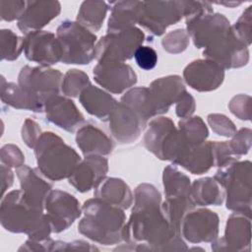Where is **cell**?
Segmentation results:
<instances>
[{
    "mask_svg": "<svg viewBox=\"0 0 252 252\" xmlns=\"http://www.w3.org/2000/svg\"><path fill=\"white\" fill-rule=\"evenodd\" d=\"M127 243H145L149 251H182L188 247L161 211V195L152 184L142 183L134 191V205L124 229Z\"/></svg>",
    "mask_w": 252,
    "mask_h": 252,
    "instance_id": "obj_1",
    "label": "cell"
},
{
    "mask_svg": "<svg viewBox=\"0 0 252 252\" xmlns=\"http://www.w3.org/2000/svg\"><path fill=\"white\" fill-rule=\"evenodd\" d=\"M0 221L6 230L25 233L36 241L46 240L52 232L44 209L32 204L22 190H13L2 197Z\"/></svg>",
    "mask_w": 252,
    "mask_h": 252,
    "instance_id": "obj_2",
    "label": "cell"
},
{
    "mask_svg": "<svg viewBox=\"0 0 252 252\" xmlns=\"http://www.w3.org/2000/svg\"><path fill=\"white\" fill-rule=\"evenodd\" d=\"M82 211L83 218L78 224L81 234L103 245L124 241L126 216L123 209L94 197L84 203Z\"/></svg>",
    "mask_w": 252,
    "mask_h": 252,
    "instance_id": "obj_3",
    "label": "cell"
},
{
    "mask_svg": "<svg viewBox=\"0 0 252 252\" xmlns=\"http://www.w3.org/2000/svg\"><path fill=\"white\" fill-rule=\"evenodd\" d=\"M37 168L51 181L68 178L80 163V155L53 132H43L34 147Z\"/></svg>",
    "mask_w": 252,
    "mask_h": 252,
    "instance_id": "obj_4",
    "label": "cell"
},
{
    "mask_svg": "<svg viewBox=\"0 0 252 252\" xmlns=\"http://www.w3.org/2000/svg\"><path fill=\"white\" fill-rule=\"evenodd\" d=\"M214 178L224 189L226 208L251 217V162L230 161L219 167Z\"/></svg>",
    "mask_w": 252,
    "mask_h": 252,
    "instance_id": "obj_5",
    "label": "cell"
},
{
    "mask_svg": "<svg viewBox=\"0 0 252 252\" xmlns=\"http://www.w3.org/2000/svg\"><path fill=\"white\" fill-rule=\"evenodd\" d=\"M61 47V61L65 64H90L95 58L96 35L73 21L62 22L56 30Z\"/></svg>",
    "mask_w": 252,
    "mask_h": 252,
    "instance_id": "obj_6",
    "label": "cell"
},
{
    "mask_svg": "<svg viewBox=\"0 0 252 252\" xmlns=\"http://www.w3.org/2000/svg\"><path fill=\"white\" fill-rule=\"evenodd\" d=\"M144 134L146 149L158 159L173 161L180 150L182 139L173 121L164 116L152 119Z\"/></svg>",
    "mask_w": 252,
    "mask_h": 252,
    "instance_id": "obj_7",
    "label": "cell"
},
{
    "mask_svg": "<svg viewBox=\"0 0 252 252\" xmlns=\"http://www.w3.org/2000/svg\"><path fill=\"white\" fill-rule=\"evenodd\" d=\"M145 33L133 27L116 32H107L95 44V59L100 62H124L134 57L143 44Z\"/></svg>",
    "mask_w": 252,
    "mask_h": 252,
    "instance_id": "obj_8",
    "label": "cell"
},
{
    "mask_svg": "<svg viewBox=\"0 0 252 252\" xmlns=\"http://www.w3.org/2000/svg\"><path fill=\"white\" fill-rule=\"evenodd\" d=\"M183 17V1H142L137 24L155 35H161Z\"/></svg>",
    "mask_w": 252,
    "mask_h": 252,
    "instance_id": "obj_9",
    "label": "cell"
},
{
    "mask_svg": "<svg viewBox=\"0 0 252 252\" xmlns=\"http://www.w3.org/2000/svg\"><path fill=\"white\" fill-rule=\"evenodd\" d=\"M203 55L223 70L243 67L249 61L248 46L234 34L231 26L227 32L204 49Z\"/></svg>",
    "mask_w": 252,
    "mask_h": 252,
    "instance_id": "obj_10",
    "label": "cell"
},
{
    "mask_svg": "<svg viewBox=\"0 0 252 252\" xmlns=\"http://www.w3.org/2000/svg\"><path fill=\"white\" fill-rule=\"evenodd\" d=\"M63 74L47 66H24L18 76V84L24 90L45 100L54 95L61 94Z\"/></svg>",
    "mask_w": 252,
    "mask_h": 252,
    "instance_id": "obj_11",
    "label": "cell"
},
{
    "mask_svg": "<svg viewBox=\"0 0 252 252\" xmlns=\"http://www.w3.org/2000/svg\"><path fill=\"white\" fill-rule=\"evenodd\" d=\"M44 211L50 221L52 232L55 233L68 229L83 214L76 197L59 189L50 191L44 203Z\"/></svg>",
    "mask_w": 252,
    "mask_h": 252,
    "instance_id": "obj_12",
    "label": "cell"
},
{
    "mask_svg": "<svg viewBox=\"0 0 252 252\" xmlns=\"http://www.w3.org/2000/svg\"><path fill=\"white\" fill-rule=\"evenodd\" d=\"M219 216L209 209H192L180 223V235L190 243L212 242L219 234Z\"/></svg>",
    "mask_w": 252,
    "mask_h": 252,
    "instance_id": "obj_13",
    "label": "cell"
},
{
    "mask_svg": "<svg viewBox=\"0 0 252 252\" xmlns=\"http://www.w3.org/2000/svg\"><path fill=\"white\" fill-rule=\"evenodd\" d=\"M229 29V21L220 13L208 12L186 20V32L197 48L205 49Z\"/></svg>",
    "mask_w": 252,
    "mask_h": 252,
    "instance_id": "obj_14",
    "label": "cell"
},
{
    "mask_svg": "<svg viewBox=\"0 0 252 252\" xmlns=\"http://www.w3.org/2000/svg\"><path fill=\"white\" fill-rule=\"evenodd\" d=\"M251 244V217L233 212L227 219L224 235L212 241L214 251H249Z\"/></svg>",
    "mask_w": 252,
    "mask_h": 252,
    "instance_id": "obj_15",
    "label": "cell"
},
{
    "mask_svg": "<svg viewBox=\"0 0 252 252\" xmlns=\"http://www.w3.org/2000/svg\"><path fill=\"white\" fill-rule=\"evenodd\" d=\"M24 53L28 60L47 66L61 61V47L56 35L46 31L29 32L24 37Z\"/></svg>",
    "mask_w": 252,
    "mask_h": 252,
    "instance_id": "obj_16",
    "label": "cell"
},
{
    "mask_svg": "<svg viewBox=\"0 0 252 252\" xmlns=\"http://www.w3.org/2000/svg\"><path fill=\"white\" fill-rule=\"evenodd\" d=\"M93 75L97 85L112 94H122L137 83V74L124 62L97 63Z\"/></svg>",
    "mask_w": 252,
    "mask_h": 252,
    "instance_id": "obj_17",
    "label": "cell"
},
{
    "mask_svg": "<svg viewBox=\"0 0 252 252\" xmlns=\"http://www.w3.org/2000/svg\"><path fill=\"white\" fill-rule=\"evenodd\" d=\"M44 112L46 121L70 133L77 131L85 122L75 102L61 94H54L45 100Z\"/></svg>",
    "mask_w": 252,
    "mask_h": 252,
    "instance_id": "obj_18",
    "label": "cell"
},
{
    "mask_svg": "<svg viewBox=\"0 0 252 252\" xmlns=\"http://www.w3.org/2000/svg\"><path fill=\"white\" fill-rule=\"evenodd\" d=\"M183 79L189 87L198 92H211L222 84L224 70L212 60L197 59L185 67Z\"/></svg>",
    "mask_w": 252,
    "mask_h": 252,
    "instance_id": "obj_19",
    "label": "cell"
},
{
    "mask_svg": "<svg viewBox=\"0 0 252 252\" xmlns=\"http://www.w3.org/2000/svg\"><path fill=\"white\" fill-rule=\"evenodd\" d=\"M108 122L111 136L122 145L135 142L147 125L131 107L122 102H118L113 109Z\"/></svg>",
    "mask_w": 252,
    "mask_h": 252,
    "instance_id": "obj_20",
    "label": "cell"
},
{
    "mask_svg": "<svg viewBox=\"0 0 252 252\" xmlns=\"http://www.w3.org/2000/svg\"><path fill=\"white\" fill-rule=\"evenodd\" d=\"M108 171V160L103 156H88L76 166L68 182L81 193L94 189Z\"/></svg>",
    "mask_w": 252,
    "mask_h": 252,
    "instance_id": "obj_21",
    "label": "cell"
},
{
    "mask_svg": "<svg viewBox=\"0 0 252 252\" xmlns=\"http://www.w3.org/2000/svg\"><path fill=\"white\" fill-rule=\"evenodd\" d=\"M172 163L182 166L192 174L199 175L207 172L215 166L212 141H206L199 145H189L182 139L180 150Z\"/></svg>",
    "mask_w": 252,
    "mask_h": 252,
    "instance_id": "obj_22",
    "label": "cell"
},
{
    "mask_svg": "<svg viewBox=\"0 0 252 252\" xmlns=\"http://www.w3.org/2000/svg\"><path fill=\"white\" fill-rule=\"evenodd\" d=\"M61 12V4L58 1H27L26 9L18 20L19 30L29 32L41 31Z\"/></svg>",
    "mask_w": 252,
    "mask_h": 252,
    "instance_id": "obj_23",
    "label": "cell"
},
{
    "mask_svg": "<svg viewBox=\"0 0 252 252\" xmlns=\"http://www.w3.org/2000/svg\"><path fill=\"white\" fill-rule=\"evenodd\" d=\"M21 190L26 198L34 206L44 209L46 197L52 190V184L46 181L38 168L22 165L16 170Z\"/></svg>",
    "mask_w": 252,
    "mask_h": 252,
    "instance_id": "obj_24",
    "label": "cell"
},
{
    "mask_svg": "<svg viewBox=\"0 0 252 252\" xmlns=\"http://www.w3.org/2000/svg\"><path fill=\"white\" fill-rule=\"evenodd\" d=\"M76 143L85 157L108 156L114 149L112 140L93 123L82 125L76 134Z\"/></svg>",
    "mask_w": 252,
    "mask_h": 252,
    "instance_id": "obj_25",
    "label": "cell"
},
{
    "mask_svg": "<svg viewBox=\"0 0 252 252\" xmlns=\"http://www.w3.org/2000/svg\"><path fill=\"white\" fill-rule=\"evenodd\" d=\"M158 115L166 113L186 91L183 80L178 75H169L153 81L150 85Z\"/></svg>",
    "mask_w": 252,
    "mask_h": 252,
    "instance_id": "obj_26",
    "label": "cell"
},
{
    "mask_svg": "<svg viewBox=\"0 0 252 252\" xmlns=\"http://www.w3.org/2000/svg\"><path fill=\"white\" fill-rule=\"evenodd\" d=\"M79 100L86 111L101 121H108L117 100L105 91L90 85L80 94Z\"/></svg>",
    "mask_w": 252,
    "mask_h": 252,
    "instance_id": "obj_27",
    "label": "cell"
},
{
    "mask_svg": "<svg viewBox=\"0 0 252 252\" xmlns=\"http://www.w3.org/2000/svg\"><path fill=\"white\" fill-rule=\"evenodd\" d=\"M0 95L2 102L16 108L31 110L33 112H43L44 111V100L24 90L19 86V84L6 82L2 77Z\"/></svg>",
    "mask_w": 252,
    "mask_h": 252,
    "instance_id": "obj_28",
    "label": "cell"
},
{
    "mask_svg": "<svg viewBox=\"0 0 252 252\" xmlns=\"http://www.w3.org/2000/svg\"><path fill=\"white\" fill-rule=\"evenodd\" d=\"M94 197L123 210L129 209L134 202L133 193L128 184L117 177H105L94 188Z\"/></svg>",
    "mask_w": 252,
    "mask_h": 252,
    "instance_id": "obj_29",
    "label": "cell"
},
{
    "mask_svg": "<svg viewBox=\"0 0 252 252\" xmlns=\"http://www.w3.org/2000/svg\"><path fill=\"white\" fill-rule=\"evenodd\" d=\"M190 196L195 206H220L224 201V189L213 177H203L191 184Z\"/></svg>",
    "mask_w": 252,
    "mask_h": 252,
    "instance_id": "obj_30",
    "label": "cell"
},
{
    "mask_svg": "<svg viewBox=\"0 0 252 252\" xmlns=\"http://www.w3.org/2000/svg\"><path fill=\"white\" fill-rule=\"evenodd\" d=\"M142 1H118L111 7L107 32H116L135 27L138 23Z\"/></svg>",
    "mask_w": 252,
    "mask_h": 252,
    "instance_id": "obj_31",
    "label": "cell"
},
{
    "mask_svg": "<svg viewBox=\"0 0 252 252\" xmlns=\"http://www.w3.org/2000/svg\"><path fill=\"white\" fill-rule=\"evenodd\" d=\"M120 102L131 107L144 121L145 124L158 115L155 100L149 87H137L126 92Z\"/></svg>",
    "mask_w": 252,
    "mask_h": 252,
    "instance_id": "obj_32",
    "label": "cell"
},
{
    "mask_svg": "<svg viewBox=\"0 0 252 252\" xmlns=\"http://www.w3.org/2000/svg\"><path fill=\"white\" fill-rule=\"evenodd\" d=\"M108 9V4L104 1H84L80 6L76 22L91 32H97L102 26Z\"/></svg>",
    "mask_w": 252,
    "mask_h": 252,
    "instance_id": "obj_33",
    "label": "cell"
},
{
    "mask_svg": "<svg viewBox=\"0 0 252 252\" xmlns=\"http://www.w3.org/2000/svg\"><path fill=\"white\" fill-rule=\"evenodd\" d=\"M162 184L165 198L190 196V178L181 172L175 164H169L163 169Z\"/></svg>",
    "mask_w": 252,
    "mask_h": 252,
    "instance_id": "obj_34",
    "label": "cell"
},
{
    "mask_svg": "<svg viewBox=\"0 0 252 252\" xmlns=\"http://www.w3.org/2000/svg\"><path fill=\"white\" fill-rule=\"evenodd\" d=\"M178 132L186 144L199 145L207 141L209 130L200 116L182 118L178 122Z\"/></svg>",
    "mask_w": 252,
    "mask_h": 252,
    "instance_id": "obj_35",
    "label": "cell"
},
{
    "mask_svg": "<svg viewBox=\"0 0 252 252\" xmlns=\"http://www.w3.org/2000/svg\"><path fill=\"white\" fill-rule=\"evenodd\" d=\"M91 85L89 76L78 69H71L63 77L61 93L67 97H79L81 93Z\"/></svg>",
    "mask_w": 252,
    "mask_h": 252,
    "instance_id": "obj_36",
    "label": "cell"
},
{
    "mask_svg": "<svg viewBox=\"0 0 252 252\" xmlns=\"http://www.w3.org/2000/svg\"><path fill=\"white\" fill-rule=\"evenodd\" d=\"M0 47L2 60H16L24 50V37L9 29H3L0 32Z\"/></svg>",
    "mask_w": 252,
    "mask_h": 252,
    "instance_id": "obj_37",
    "label": "cell"
},
{
    "mask_svg": "<svg viewBox=\"0 0 252 252\" xmlns=\"http://www.w3.org/2000/svg\"><path fill=\"white\" fill-rule=\"evenodd\" d=\"M190 36L186 30L177 29L166 33L162 40L161 45L165 51L172 54L183 52L189 45Z\"/></svg>",
    "mask_w": 252,
    "mask_h": 252,
    "instance_id": "obj_38",
    "label": "cell"
},
{
    "mask_svg": "<svg viewBox=\"0 0 252 252\" xmlns=\"http://www.w3.org/2000/svg\"><path fill=\"white\" fill-rule=\"evenodd\" d=\"M207 120L212 130L217 135L223 137H232L237 131L234 123L224 114L211 113L208 115Z\"/></svg>",
    "mask_w": 252,
    "mask_h": 252,
    "instance_id": "obj_39",
    "label": "cell"
},
{
    "mask_svg": "<svg viewBox=\"0 0 252 252\" xmlns=\"http://www.w3.org/2000/svg\"><path fill=\"white\" fill-rule=\"evenodd\" d=\"M251 129L242 128L232 136V139L228 142L230 150L232 153L240 158L241 156L246 155L251 148Z\"/></svg>",
    "mask_w": 252,
    "mask_h": 252,
    "instance_id": "obj_40",
    "label": "cell"
},
{
    "mask_svg": "<svg viewBox=\"0 0 252 252\" xmlns=\"http://www.w3.org/2000/svg\"><path fill=\"white\" fill-rule=\"evenodd\" d=\"M251 6H248L231 29L234 34L247 46L251 43Z\"/></svg>",
    "mask_w": 252,
    "mask_h": 252,
    "instance_id": "obj_41",
    "label": "cell"
},
{
    "mask_svg": "<svg viewBox=\"0 0 252 252\" xmlns=\"http://www.w3.org/2000/svg\"><path fill=\"white\" fill-rule=\"evenodd\" d=\"M0 159L1 164L8 167L19 168L24 165L25 155L22 153L19 147L13 144H7L0 150Z\"/></svg>",
    "mask_w": 252,
    "mask_h": 252,
    "instance_id": "obj_42",
    "label": "cell"
},
{
    "mask_svg": "<svg viewBox=\"0 0 252 252\" xmlns=\"http://www.w3.org/2000/svg\"><path fill=\"white\" fill-rule=\"evenodd\" d=\"M27 6V1L23 0H2L0 1V13L3 21L12 22L19 20Z\"/></svg>",
    "mask_w": 252,
    "mask_h": 252,
    "instance_id": "obj_43",
    "label": "cell"
},
{
    "mask_svg": "<svg viewBox=\"0 0 252 252\" xmlns=\"http://www.w3.org/2000/svg\"><path fill=\"white\" fill-rule=\"evenodd\" d=\"M230 111L241 120H250L251 118V97L247 94H238L231 98L228 103Z\"/></svg>",
    "mask_w": 252,
    "mask_h": 252,
    "instance_id": "obj_44",
    "label": "cell"
},
{
    "mask_svg": "<svg viewBox=\"0 0 252 252\" xmlns=\"http://www.w3.org/2000/svg\"><path fill=\"white\" fill-rule=\"evenodd\" d=\"M137 65L143 70H152L158 63L157 51L148 45H141L134 54Z\"/></svg>",
    "mask_w": 252,
    "mask_h": 252,
    "instance_id": "obj_45",
    "label": "cell"
},
{
    "mask_svg": "<svg viewBox=\"0 0 252 252\" xmlns=\"http://www.w3.org/2000/svg\"><path fill=\"white\" fill-rule=\"evenodd\" d=\"M22 139L29 148L35 147L38 138L40 137L41 130L38 124L32 119H26L22 127Z\"/></svg>",
    "mask_w": 252,
    "mask_h": 252,
    "instance_id": "obj_46",
    "label": "cell"
},
{
    "mask_svg": "<svg viewBox=\"0 0 252 252\" xmlns=\"http://www.w3.org/2000/svg\"><path fill=\"white\" fill-rule=\"evenodd\" d=\"M175 104V113L181 119L190 117L196 109L195 98L187 91L181 94Z\"/></svg>",
    "mask_w": 252,
    "mask_h": 252,
    "instance_id": "obj_47",
    "label": "cell"
},
{
    "mask_svg": "<svg viewBox=\"0 0 252 252\" xmlns=\"http://www.w3.org/2000/svg\"><path fill=\"white\" fill-rule=\"evenodd\" d=\"M0 173H1V191H2V197L5 195V192L7 189H9L13 185L14 181V173L11 170V167H8L4 164H1L0 166Z\"/></svg>",
    "mask_w": 252,
    "mask_h": 252,
    "instance_id": "obj_48",
    "label": "cell"
},
{
    "mask_svg": "<svg viewBox=\"0 0 252 252\" xmlns=\"http://www.w3.org/2000/svg\"><path fill=\"white\" fill-rule=\"evenodd\" d=\"M242 2H217V4H220V5H225L228 7H234V6H238L240 5Z\"/></svg>",
    "mask_w": 252,
    "mask_h": 252,
    "instance_id": "obj_49",
    "label": "cell"
}]
</instances>
